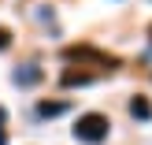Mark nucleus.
<instances>
[{
    "mask_svg": "<svg viewBox=\"0 0 152 145\" xmlns=\"http://www.w3.org/2000/svg\"><path fill=\"white\" fill-rule=\"evenodd\" d=\"M108 116H100V112H86V116L74 123V138L86 141V145H100L104 138H108Z\"/></svg>",
    "mask_w": 152,
    "mask_h": 145,
    "instance_id": "f257e3e1",
    "label": "nucleus"
},
{
    "mask_svg": "<svg viewBox=\"0 0 152 145\" xmlns=\"http://www.w3.org/2000/svg\"><path fill=\"white\" fill-rule=\"evenodd\" d=\"M63 56H67V60H93V63H104V67H108V71H111V67H115V60H111V56H104V52L89 49V45H78V49H67Z\"/></svg>",
    "mask_w": 152,
    "mask_h": 145,
    "instance_id": "f03ea898",
    "label": "nucleus"
},
{
    "mask_svg": "<svg viewBox=\"0 0 152 145\" xmlns=\"http://www.w3.org/2000/svg\"><path fill=\"white\" fill-rule=\"evenodd\" d=\"M130 116L134 119H152V104L145 101V97H134L130 101Z\"/></svg>",
    "mask_w": 152,
    "mask_h": 145,
    "instance_id": "7ed1b4c3",
    "label": "nucleus"
},
{
    "mask_svg": "<svg viewBox=\"0 0 152 145\" xmlns=\"http://www.w3.org/2000/svg\"><path fill=\"white\" fill-rule=\"evenodd\" d=\"M93 74L89 71H63V86H89Z\"/></svg>",
    "mask_w": 152,
    "mask_h": 145,
    "instance_id": "20e7f679",
    "label": "nucleus"
},
{
    "mask_svg": "<svg viewBox=\"0 0 152 145\" xmlns=\"http://www.w3.org/2000/svg\"><path fill=\"white\" fill-rule=\"evenodd\" d=\"M15 82L19 86H34V82H41V71L37 67H22V71H15Z\"/></svg>",
    "mask_w": 152,
    "mask_h": 145,
    "instance_id": "39448f33",
    "label": "nucleus"
},
{
    "mask_svg": "<svg viewBox=\"0 0 152 145\" xmlns=\"http://www.w3.org/2000/svg\"><path fill=\"white\" fill-rule=\"evenodd\" d=\"M37 112H41V116H63V112H67V104L63 101H41V104H37Z\"/></svg>",
    "mask_w": 152,
    "mask_h": 145,
    "instance_id": "423d86ee",
    "label": "nucleus"
},
{
    "mask_svg": "<svg viewBox=\"0 0 152 145\" xmlns=\"http://www.w3.org/2000/svg\"><path fill=\"white\" fill-rule=\"evenodd\" d=\"M7 45H11V34H7V30H0V49H7Z\"/></svg>",
    "mask_w": 152,
    "mask_h": 145,
    "instance_id": "0eeeda50",
    "label": "nucleus"
},
{
    "mask_svg": "<svg viewBox=\"0 0 152 145\" xmlns=\"http://www.w3.org/2000/svg\"><path fill=\"white\" fill-rule=\"evenodd\" d=\"M0 145H7V134H4V127H0Z\"/></svg>",
    "mask_w": 152,
    "mask_h": 145,
    "instance_id": "6e6552de",
    "label": "nucleus"
},
{
    "mask_svg": "<svg viewBox=\"0 0 152 145\" xmlns=\"http://www.w3.org/2000/svg\"><path fill=\"white\" fill-rule=\"evenodd\" d=\"M4 119H7V112H4V108H0V127H4Z\"/></svg>",
    "mask_w": 152,
    "mask_h": 145,
    "instance_id": "1a4fd4ad",
    "label": "nucleus"
}]
</instances>
